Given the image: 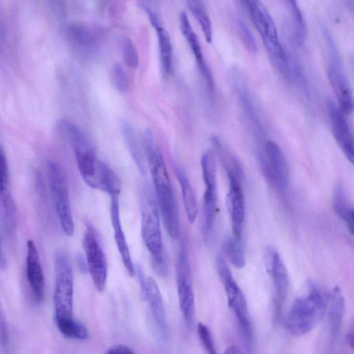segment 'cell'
Returning a JSON list of instances; mask_svg holds the SVG:
<instances>
[{
	"instance_id": "6da1fadb",
	"label": "cell",
	"mask_w": 354,
	"mask_h": 354,
	"mask_svg": "<svg viewBox=\"0 0 354 354\" xmlns=\"http://www.w3.org/2000/svg\"><path fill=\"white\" fill-rule=\"evenodd\" d=\"M140 207L141 213V234L151 255L154 271L162 277L169 273L167 258L162 245L159 209L154 191L149 184L142 187Z\"/></svg>"
},
{
	"instance_id": "7a4b0ae2",
	"label": "cell",
	"mask_w": 354,
	"mask_h": 354,
	"mask_svg": "<svg viewBox=\"0 0 354 354\" xmlns=\"http://www.w3.org/2000/svg\"><path fill=\"white\" fill-rule=\"evenodd\" d=\"M328 296L313 283L293 301L287 315L286 327L293 336L305 335L315 328L322 319Z\"/></svg>"
},
{
	"instance_id": "3957f363",
	"label": "cell",
	"mask_w": 354,
	"mask_h": 354,
	"mask_svg": "<svg viewBox=\"0 0 354 354\" xmlns=\"http://www.w3.org/2000/svg\"><path fill=\"white\" fill-rule=\"evenodd\" d=\"M62 126L82 178L89 187L101 190L111 168L97 158L93 148L78 127L68 121H64Z\"/></svg>"
},
{
	"instance_id": "277c9868",
	"label": "cell",
	"mask_w": 354,
	"mask_h": 354,
	"mask_svg": "<svg viewBox=\"0 0 354 354\" xmlns=\"http://www.w3.org/2000/svg\"><path fill=\"white\" fill-rule=\"evenodd\" d=\"M259 33L271 62L278 71L287 77L290 57L283 48L274 21L261 0H241Z\"/></svg>"
},
{
	"instance_id": "5b68a950",
	"label": "cell",
	"mask_w": 354,
	"mask_h": 354,
	"mask_svg": "<svg viewBox=\"0 0 354 354\" xmlns=\"http://www.w3.org/2000/svg\"><path fill=\"white\" fill-rule=\"evenodd\" d=\"M149 166L165 227L172 239H178L180 236L178 207L163 158L160 156L153 158Z\"/></svg>"
},
{
	"instance_id": "8992f818",
	"label": "cell",
	"mask_w": 354,
	"mask_h": 354,
	"mask_svg": "<svg viewBox=\"0 0 354 354\" xmlns=\"http://www.w3.org/2000/svg\"><path fill=\"white\" fill-rule=\"evenodd\" d=\"M218 276L227 293L229 306L233 311L242 340L246 349H251L253 341L252 324L249 318L247 302L227 266L223 256L216 259Z\"/></svg>"
},
{
	"instance_id": "52a82bcc",
	"label": "cell",
	"mask_w": 354,
	"mask_h": 354,
	"mask_svg": "<svg viewBox=\"0 0 354 354\" xmlns=\"http://www.w3.org/2000/svg\"><path fill=\"white\" fill-rule=\"evenodd\" d=\"M328 53L327 75L337 97L339 107L344 114H351L353 109L351 87L343 67L337 45L328 30L322 27Z\"/></svg>"
},
{
	"instance_id": "ba28073f",
	"label": "cell",
	"mask_w": 354,
	"mask_h": 354,
	"mask_svg": "<svg viewBox=\"0 0 354 354\" xmlns=\"http://www.w3.org/2000/svg\"><path fill=\"white\" fill-rule=\"evenodd\" d=\"M55 317L73 316V277L70 261L62 250L55 254Z\"/></svg>"
},
{
	"instance_id": "9c48e42d",
	"label": "cell",
	"mask_w": 354,
	"mask_h": 354,
	"mask_svg": "<svg viewBox=\"0 0 354 354\" xmlns=\"http://www.w3.org/2000/svg\"><path fill=\"white\" fill-rule=\"evenodd\" d=\"M47 171L53 200L61 227L66 236H72L74 233V223L65 173L62 167L54 161L48 163Z\"/></svg>"
},
{
	"instance_id": "30bf717a",
	"label": "cell",
	"mask_w": 354,
	"mask_h": 354,
	"mask_svg": "<svg viewBox=\"0 0 354 354\" xmlns=\"http://www.w3.org/2000/svg\"><path fill=\"white\" fill-rule=\"evenodd\" d=\"M229 182L228 205L234 236L241 239L245 214L244 194L242 188V169L236 158L232 156L223 161Z\"/></svg>"
},
{
	"instance_id": "8fae6325",
	"label": "cell",
	"mask_w": 354,
	"mask_h": 354,
	"mask_svg": "<svg viewBox=\"0 0 354 354\" xmlns=\"http://www.w3.org/2000/svg\"><path fill=\"white\" fill-rule=\"evenodd\" d=\"M83 239V248L87 270L95 288L102 292L107 279V261L98 240L95 230L90 223H86Z\"/></svg>"
},
{
	"instance_id": "7c38bea8",
	"label": "cell",
	"mask_w": 354,
	"mask_h": 354,
	"mask_svg": "<svg viewBox=\"0 0 354 354\" xmlns=\"http://www.w3.org/2000/svg\"><path fill=\"white\" fill-rule=\"evenodd\" d=\"M176 274L180 308L185 320L187 323H191L195 314V301L191 268L187 252L183 242L180 246Z\"/></svg>"
},
{
	"instance_id": "4fadbf2b",
	"label": "cell",
	"mask_w": 354,
	"mask_h": 354,
	"mask_svg": "<svg viewBox=\"0 0 354 354\" xmlns=\"http://www.w3.org/2000/svg\"><path fill=\"white\" fill-rule=\"evenodd\" d=\"M259 160L262 172L268 183L279 192H285L289 173L287 162L279 147L273 141H268Z\"/></svg>"
},
{
	"instance_id": "5bb4252c",
	"label": "cell",
	"mask_w": 354,
	"mask_h": 354,
	"mask_svg": "<svg viewBox=\"0 0 354 354\" xmlns=\"http://www.w3.org/2000/svg\"><path fill=\"white\" fill-rule=\"evenodd\" d=\"M142 295L148 302L154 322L163 338L168 336V324L162 297L159 288L151 277L145 278L139 266L136 268Z\"/></svg>"
},
{
	"instance_id": "9a60e30c",
	"label": "cell",
	"mask_w": 354,
	"mask_h": 354,
	"mask_svg": "<svg viewBox=\"0 0 354 354\" xmlns=\"http://www.w3.org/2000/svg\"><path fill=\"white\" fill-rule=\"evenodd\" d=\"M327 111L334 138L346 158L353 164V137L345 114L331 100L327 101Z\"/></svg>"
},
{
	"instance_id": "2e32d148",
	"label": "cell",
	"mask_w": 354,
	"mask_h": 354,
	"mask_svg": "<svg viewBox=\"0 0 354 354\" xmlns=\"http://www.w3.org/2000/svg\"><path fill=\"white\" fill-rule=\"evenodd\" d=\"M228 79L247 117L254 127L258 131H261L262 129L261 117L250 93L244 75L238 68H233L229 71Z\"/></svg>"
},
{
	"instance_id": "e0dca14e",
	"label": "cell",
	"mask_w": 354,
	"mask_h": 354,
	"mask_svg": "<svg viewBox=\"0 0 354 354\" xmlns=\"http://www.w3.org/2000/svg\"><path fill=\"white\" fill-rule=\"evenodd\" d=\"M26 272L35 300L41 303L45 297V279L37 247L32 240L26 243Z\"/></svg>"
},
{
	"instance_id": "ac0fdd59",
	"label": "cell",
	"mask_w": 354,
	"mask_h": 354,
	"mask_svg": "<svg viewBox=\"0 0 354 354\" xmlns=\"http://www.w3.org/2000/svg\"><path fill=\"white\" fill-rule=\"evenodd\" d=\"M179 21L182 34L194 55L199 71L205 81L207 89L210 93H214L215 86L212 73L204 59L198 38L194 31L185 12H180Z\"/></svg>"
},
{
	"instance_id": "d6986e66",
	"label": "cell",
	"mask_w": 354,
	"mask_h": 354,
	"mask_svg": "<svg viewBox=\"0 0 354 354\" xmlns=\"http://www.w3.org/2000/svg\"><path fill=\"white\" fill-rule=\"evenodd\" d=\"M111 198L110 213L115 241L126 270L129 274L133 277L136 274V268L122 227L118 195L111 196Z\"/></svg>"
},
{
	"instance_id": "ffe728a7",
	"label": "cell",
	"mask_w": 354,
	"mask_h": 354,
	"mask_svg": "<svg viewBox=\"0 0 354 354\" xmlns=\"http://www.w3.org/2000/svg\"><path fill=\"white\" fill-rule=\"evenodd\" d=\"M267 259H269L267 266L273 281L276 305L280 308L283 305L288 292L289 279L287 270L277 252H269V257Z\"/></svg>"
},
{
	"instance_id": "44dd1931",
	"label": "cell",
	"mask_w": 354,
	"mask_h": 354,
	"mask_svg": "<svg viewBox=\"0 0 354 354\" xmlns=\"http://www.w3.org/2000/svg\"><path fill=\"white\" fill-rule=\"evenodd\" d=\"M145 12L147 14L150 24L156 30L157 34L162 71L165 75H168L171 71L173 57L170 37L167 31L162 27L157 15L148 8H145Z\"/></svg>"
},
{
	"instance_id": "7402d4cb",
	"label": "cell",
	"mask_w": 354,
	"mask_h": 354,
	"mask_svg": "<svg viewBox=\"0 0 354 354\" xmlns=\"http://www.w3.org/2000/svg\"><path fill=\"white\" fill-rule=\"evenodd\" d=\"M120 129L128 151L139 170L145 174L146 171V161L145 151L142 149L140 140L131 124L122 120Z\"/></svg>"
},
{
	"instance_id": "603a6c76",
	"label": "cell",
	"mask_w": 354,
	"mask_h": 354,
	"mask_svg": "<svg viewBox=\"0 0 354 354\" xmlns=\"http://www.w3.org/2000/svg\"><path fill=\"white\" fill-rule=\"evenodd\" d=\"M328 325L335 337L340 330L345 307L344 297L339 287H335L328 297Z\"/></svg>"
},
{
	"instance_id": "cb8c5ba5",
	"label": "cell",
	"mask_w": 354,
	"mask_h": 354,
	"mask_svg": "<svg viewBox=\"0 0 354 354\" xmlns=\"http://www.w3.org/2000/svg\"><path fill=\"white\" fill-rule=\"evenodd\" d=\"M174 169L180 185L183 204L188 221L193 223L196 220L198 211L195 192L185 171L179 165H175Z\"/></svg>"
},
{
	"instance_id": "d4e9b609",
	"label": "cell",
	"mask_w": 354,
	"mask_h": 354,
	"mask_svg": "<svg viewBox=\"0 0 354 354\" xmlns=\"http://www.w3.org/2000/svg\"><path fill=\"white\" fill-rule=\"evenodd\" d=\"M69 39L75 48L84 55H89L95 50V37L86 26L73 25L69 28Z\"/></svg>"
},
{
	"instance_id": "484cf974",
	"label": "cell",
	"mask_w": 354,
	"mask_h": 354,
	"mask_svg": "<svg viewBox=\"0 0 354 354\" xmlns=\"http://www.w3.org/2000/svg\"><path fill=\"white\" fill-rule=\"evenodd\" d=\"M203 196V234L205 237L210 234L216 209V183H207Z\"/></svg>"
},
{
	"instance_id": "4316f807",
	"label": "cell",
	"mask_w": 354,
	"mask_h": 354,
	"mask_svg": "<svg viewBox=\"0 0 354 354\" xmlns=\"http://www.w3.org/2000/svg\"><path fill=\"white\" fill-rule=\"evenodd\" d=\"M333 203L335 214L345 222L348 232L353 234V208L348 201L342 185H337L334 190Z\"/></svg>"
},
{
	"instance_id": "83f0119b",
	"label": "cell",
	"mask_w": 354,
	"mask_h": 354,
	"mask_svg": "<svg viewBox=\"0 0 354 354\" xmlns=\"http://www.w3.org/2000/svg\"><path fill=\"white\" fill-rule=\"evenodd\" d=\"M55 320L59 332L67 338L84 340L88 337L86 327L73 316L55 317Z\"/></svg>"
},
{
	"instance_id": "f1b7e54d",
	"label": "cell",
	"mask_w": 354,
	"mask_h": 354,
	"mask_svg": "<svg viewBox=\"0 0 354 354\" xmlns=\"http://www.w3.org/2000/svg\"><path fill=\"white\" fill-rule=\"evenodd\" d=\"M188 8L197 20L208 43L212 42V27L203 0H187Z\"/></svg>"
},
{
	"instance_id": "f546056e",
	"label": "cell",
	"mask_w": 354,
	"mask_h": 354,
	"mask_svg": "<svg viewBox=\"0 0 354 354\" xmlns=\"http://www.w3.org/2000/svg\"><path fill=\"white\" fill-rule=\"evenodd\" d=\"M223 250L230 261L238 268H242L245 265V256L241 239L234 236L227 237L223 242Z\"/></svg>"
},
{
	"instance_id": "4dcf8cb0",
	"label": "cell",
	"mask_w": 354,
	"mask_h": 354,
	"mask_svg": "<svg viewBox=\"0 0 354 354\" xmlns=\"http://www.w3.org/2000/svg\"><path fill=\"white\" fill-rule=\"evenodd\" d=\"M120 45L124 64L129 68H137L139 66V57L131 39L125 36L122 37Z\"/></svg>"
},
{
	"instance_id": "1f68e13d",
	"label": "cell",
	"mask_w": 354,
	"mask_h": 354,
	"mask_svg": "<svg viewBox=\"0 0 354 354\" xmlns=\"http://www.w3.org/2000/svg\"><path fill=\"white\" fill-rule=\"evenodd\" d=\"M235 23L240 39L245 48L251 53L257 52L256 40L246 23L241 18H236Z\"/></svg>"
},
{
	"instance_id": "d6a6232c",
	"label": "cell",
	"mask_w": 354,
	"mask_h": 354,
	"mask_svg": "<svg viewBox=\"0 0 354 354\" xmlns=\"http://www.w3.org/2000/svg\"><path fill=\"white\" fill-rule=\"evenodd\" d=\"M111 79L114 87L121 93H125L129 87V80L124 69L120 64H115L111 71Z\"/></svg>"
},
{
	"instance_id": "836d02e7",
	"label": "cell",
	"mask_w": 354,
	"mask_h": 354,
	"mask_svg": "<svg viewBox=\"0 0 354 354\" xmlns=\"http://www.w3.org/2000/svg\"><path fill=\"white\" fill-rule=\"evenodd\" d=\"M197 331L199 339L207 352L210 354H215L214 342L209 328L204 324L199 322L197 326Z\"/></svg>"
},
{
	"instance_id": "e575fe53",
	"label": "cell",
	"mask_w": 354,
	"mask_h": 354,
	"mask_svg": "<svg viewBox=\"0 0 354 354\" xmlns=\"http://www.w3.org/2000/svg\"><path fill=\"white\" fill-rule=\"evenodd\" d=\"M8 342V330L0 301V344L5 346Z\"/></svg>"
},
{
	"instance_id": "d590c367",
	"label": "cell",
	"mask_w": 354,
	"mask_h": 354,
	"mask_svg": "<svg viewBox=\"0 0 354 354\" xmlns=\"http://www.w3.org/2000/svg\"><path fill=\"white\" fill-rule=\"evenodd\" d=\"M106 353L133 354L135 351L130 347L123 344H115L107 348Z\"/></svg>"
},
{
	"instance_id": "8d00e7d4",
	"label": "cell",
	"mask_w": 354,
	"mask_h": 354,
	"mask_svg": "<svg viewBox=\"0 0 354 354\" xmlns=\"http://www.w3.org/2000/svg\"><path fill=\"white\" fill-rule=\"evenodd\" d=\"M288 8L290 15L300 12V10L296 0H283Z\"/></svg>"
},
{
	"instance_id": "74e56055",
	"label": "cell",
	"mask_w": 354,
	"mask_h": 354,
	"mask_svg": "<svg viewBox=\"0 0 354 354\" xmlns=\"http://www.w3.org/2000/svg\"><path fill=\"white\" fill-rule=\"evenodd\" d=\"M7 267V261L3 251L1 236H0V269L5 270Z\"/></svg>"
},
{
	"instance_id": "f35d334b",
	"label": "cell",
	"mask_w": 354,
	"mask_h": 354,
	"mask_svg": "<svg viewBox=\"0 0 354 354\" xmlns=\"http://www.w3.org/2000/svg\"><path fill=\"white\" fill-rule=\"evenodd\" d=\"M77 261L80 268L82 272H85L86 270H87L86 260L81 254L78 255Z\"/></svg>"
},
{
	"instance_id": "ab89813d",
	"label": "cell",
	"mask_w": 354,
	"mask_h": 354,
	"mask_svg": "<svg viewBox=\"0 0 354 354\" xmlns=\"http://www.w3.org/2000/svg\"><path fill=\"white\" fill-rule=\"evenodd\" d=\"M225 353H241V351L239 350V348H237L234 346H232L227 348V349H226Z\"/></svg>"
},
{
	"instance_id": "60d3db41",
	"label": "cell",
	"mask_w": 354,
	"mask_h": 354,
	"mask_svg": "<svg viewBox=\"0 0 354 354\" xmlns=\"http://www.w3.org/2000/svg\"><path fill=\"white\" fill-rule=\"evenodd\" d=\"M348 342L351 344V346L353 347V332L350 333L347 336Z\"/></svg>"
}]
</instances>
